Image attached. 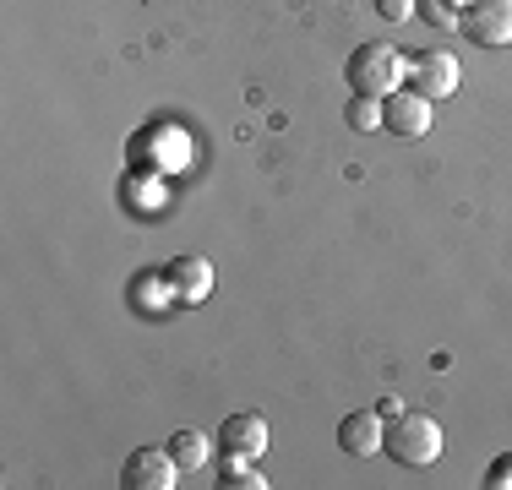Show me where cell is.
<instances>
[{
    "instance_id": "6da1fadb",
    "label": "cell",
    "mask_w": 512,
    "mask_h": 490,
    "mask_svg": "<svg viewBox=\"0 0 512 490\" xmlns=\"http://www.w3.org/2000/svg\"><path fill=\"white\" fill-rule=\"evenodd\" d=\"M344 77H349V88L365 93V98H387V93H398V88H404L409 60L398 55L393 44H360L355 55H349Z\"/></svg>"
},
{
    "instance_id": "7a4b0ae2",
    "label": "cell",
    "mask_w": 512,
    "mask_h": 490,
    "mask_svg": "<svg viewBox=\"0 0 512 490\" xmlns=\"http://www.w3.org/2000/svg\"><path fill=\"white\" fill-rule=\"evenodd\" d=\"M382 452L404 469H431L442 458V425L425 420V414H398V420H387Z\"/></svg>"
},
{
    "instance_id": "3957f363",
    "label": "cell",
    "mask_w": 512,
    "mask_h": 490,
    "mask_svg": "<svg viewBox=\"0 0 512 490\" xmlns=\"http://www.w3.org/2000/svg\"><path fill=\"white\" fill-rule=\"evenodd\" d=\"M458 28H463V39L480 49H507L512 44V0H469Z\"/></svg>"
},
{
    "instance_id": "277c9868",
    "label": "cell",
    "mask_w": 512,
    "mask_h": 490,
    "mask_svg": "<svg viewBox=\"0 0 512 490\" xmlns=\"http://www.w3.org/2000/svg\"><path fill=\"white\" fill-rule=\"evenodd\" d=\"M180 474L186 469L169 458V447H142L120 463V485H131V490H175Z\"/></svg>"
},
{
    "instance_id": "5b68a950",
    "label": "cell",
    "mask_w": 512,
    "mask_h": 490,
    "mask_svg": "<svg viewBox=\"0 0 512 490\" xmlns=\"http://www.w3.org/2000/svg\"><path fill=\"white\" fill-rule=\"evenodd\" d=\"M409 82L414 93H425L436 104V98H453L458 93V55L453 49H420V55L409 60Z\"/></svg>"
},
{
    "instance_id": "8992f818",
    "label": "cell",
    "mask_w": 512,
    "mask_h": 490,
    "mask_svg": "<svg viewBox=\"0 0 512 490\" xmlns=\"http://www.w3.org/2000/svg\"><path fill=\"white\" fill-rule=\"evenodd\" d=\"M382 131H393V137H425L431 131V98L425 93H409V88H398V93H387L382 98Z\"/></svg>"
},
{
    "instance_id": "52a82bcc",
    "label": "cell",
    "mask_w": 512,
    "mask_h": 490,
    "mask_svg": "<svg viewBox=\"0 0 512 490\" xmlns=\"http://www.w3.org/2000/svg\"><path fill=\"white\" fill-rule=\"evenodd\" d=\"M382 436H387V420L376 409H355L338 420V447L349 452V458H376L382 452Z\"/></svg>"
},
{
    "instance_id": "ba28073f",
    "label": "cell",
    "mask_w": 512,
    "mask_h": 490,
    "mask_svg": "<svg viewBox=\"0 0 512 490\" xmlns=\"http://www.w3.org/2000/svg\"><path fill=\"white\" fill-rule=\"evenodd\" d=\"M218 447H224L229 458H262L267 452V420L262 414H229V420L218 425Z\"/></svg>"
},
{
    "instance_id": "9c48e42d",
    "label": "cell",
    "mask_w": 512,
    "mask_h": 490,
    "mask_svg": "<svg viewBox=\"0 0 512 490\" xmlns=\"http://www.w3.org/2000/svg\"><path fill=\"white\" fill-rule=\"evenodd\" d=\"M169 289L186 305H202L207 289H213V262H207V256H180V262L169 267Z\"/></svg>"
},
{
    "instance_id": "30bf717a",
    "label": "cell",
    "mask_w": 512,
    "mask_h": 490,
    "mask_svg": "<svg viewBox=\"0 0 512 490\" xmlns=\"http://www.w3.org/2000/svg\"><path fill=\"white\" fill-rule=\"evenodd\" d=\"M169 458H175L186 474H202L207 458H213V447H207L202 431H175V436H169Z\"/></svg>"
},
{
    "instance_id": "8fae6325",
    "label": "cell",
    "mask_w": 512,
    "mask_h": 490,
    "mask_svg": "<svg viewBox=\"0 0 512 490\" xmlns=\"http://www.w3.org/2000/svg\"><path fill=\"white\" fill-rule=\"evenodd\" d=\"M224 490H267V480L256 474V458H229L224 452Z\"/></svg>"
},
{
    "instance_id": "7c38bea8",
    "label": "cell",
    "mask_w": 512,
    "mask_h": 490,
    "mask_svg": "<svg viewBox=\"0 0 512 490\" xmlns=\"http://www.w3.org/2000/svg\"><path fill=\"white\" fill-rule=\"evenodd\" d=\"M344 120H349V131H382V98L355 93V98H349V109H344Z\"/></svg>"
},
{
    "instance_id": "4fadbf2b",
    "label": "cell",
    "mask_w": 512,
    "mask_h": 490,
    "mask_svg": "<svg viewBox=\"0 0 512 490\" xmlns=\"http://www.w3.org/2000/svg\"><path fill=\"white\" fill-rule=\"evenodd\" d=\"M485 490H512V452H502V458L485 469V480H480Z\"/></svg>"
},
{
    "instance_id": "5bb4252c",
    "label": "cell",
    "mask_w": 512,
    "mask_h": 490,
    "mask_svg": "<svg viewBox=\"0 0 512 490\" xmlns=\"http://www.w3.org/2000/svg\"><path fill=\"white\" fill-rule=\"evenodd\" d=\"M420 11H425V17L436 22V28H458V17H463V11L453 6V0H425Z\"/></svg>"
},
{
    "instance_id": "9a60e30c",
    "label": "cell",
    "mask_w": 512,
    "mask_h": 490,
    "mask_svg": "<svg viewBox=\"0 0 512 490\" xmlns=\"http://www.w3.org/2000/svg\"><path fill=\"white\" fill-rule=\"evenodd\" d=\"M376 11L387 22H409V17H420V0H376Z\"/></svg>"
},
{
    "instance_id": "2e32d148",
    "label": "cell",
    "mask_w": 512,
    "mask_h": 490,
    "mask_svg": "<svg viewBox=\"0 0 512 490\" xmlns=\"http://www.w3.org/2000/svg\"><path fill=\"white\" fill-rule=\"evenodd\" d=\"M453 6H458V11H463V6H469V0H453Z\"/></svg>"
}]
</instances>
